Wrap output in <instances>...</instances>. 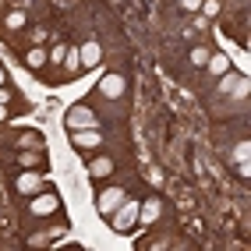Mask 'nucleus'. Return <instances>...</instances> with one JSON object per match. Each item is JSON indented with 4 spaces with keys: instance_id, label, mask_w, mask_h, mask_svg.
I'll list each match as a JSON object with an SVG mask.
<instances>
[{
    "instance_id": "nucleus-15",
    "label": "nucleus",
    "mask_w": 251,
    "mask_h": 251,
    "mask_svg": "<svg viewBox=\"0 0 251 251\" xmlns=\"http://www.w3.org/2000/svg\"><path fill=\"white\" fill-rule=\"evenodd\" d=\"M4 25H7L11 32H18V28H25V25H28V14H25V11H18V7H14V11L7 14V18H4Z\"/></svg>"
},
{
    "instance_id": "nucleus-6",
    "label": "nucleus",
    "mask_w": 251,
    "mask_h": 251,
    "mask_svg": "<svg viewBox=\"0 0 251 251\" xmlns=\"http://www.w3.org/2000/svg\"><path fill=\"white\" fill-rule=\"evenodd\" d=\"M57 209H60V198L50 195V191L32 195V202H28V212H32V216H53Z\"/></svg>"
},
{
    "instance_id": "nucleus-20",
    "label": "nucleus",
    "mask_w": 251,
    "mask_h": 251,
    "mask_svg": "<svg viewBox=\"0 0 251 251\" xmlns=\"http://www.w3.org/2000/svg\"><path fill=\"white\" fill-rule=\"evenodd\" d=\"M220 14V0H202V18H216Z\"/></svg>"
},
{
    "instance_id": "nucleus-11",
    "label": "nucleus",
    "mask_w": 251,
    "mask_h": 251,
    "mask_svg": "<svg viewBox=\"0 0 251 251\" xmlns=\"http://www.w3.org/2000/svg\"><path fill=\"white\" fill-rule=\"evenodd\" d=\"M78 53H81V68H96V64L103 60V50H99V43H96V39H89L85 46L78 50Z\"/></svg>"
},
{
    "instance_id": "nucleus-2",
    "label": "nucleus",
    "mask_w": 251,
    "mask_h": 251,
    "mask_svg": "<svg viewBox=\"0 0 251 251\" xmlns=\"http://www.w3.org/2000/svg\"><path fill=\"white\" fill-rule=\"evenodd\" d=\"M64 124H68V131H81V127H99L96 113L85 106V103H75L68 113H64Z\"/></svg>"
},
{
    "instance_id": "nucleus-17",
    "label": "nucleus",
    "mask_w": 251,
    "mask_h": 251,
    "mask_svg": "<svg viewBox=\"0 0 251 251\" xmlns=\"http://www.w3.org/2000/svg\"><path fill=\"white\" fill-rule=\"evenodd\" d=\"M209 53H212L209 46H195V50H191V64H195V68H205V64H209Z\"/></svg>"
},
{
    "instance_id": "nucleus-12",
    "label": "nucleus",
    "mask_w": 251,
    "mask_h": 251,
    "mask_svg": "<svg viewBox=\"0 0 251 251\" xmlns=\"http://www.w3.org/2000/svg\"><path fill=\"white\" fill-rule=\"evenodd\" d=\"M14 149H43V135L39 131H18L14 135Z\"/></svg>"
},
{
    "instance_id": "nucleus-4",
    "label": "nucleus",
    "mask_w": 251,
    "mask_h": 251,
    "mask_svg": "<svg viewBox=\"0 0 251 251\" xmlns=\"http://www.w3.org/2000/svg\"><path fill=\"white\" fill-rule=\"evenodd\" d=\"M71 145L78 152H96L103 145V131L99 127H81V131H71Z\"/></svg>"
},
{
    "instance_id": "nucleus-7",
    "label": "nucleus",
    "mask_w": 251,
    "mask_h": 251,
    "mask_svg": "<svg viewBox=\"0 0 251 251\" xmlns=\"http://www.w3.org/2000/svg\"><path fill=\"white\" fill-rule=\"evenodd\" d=\"M14 163H18V170H43L46 156H43V149H18Z\"/></svg>"
},
{
    "instance_id": "nucleus-9",
    "label": "nucleus",
    "mask_w": 251,
    "mask_h": 251,
    "mask_svg": "<svg viewBox=\"0 0 251 251\" xmlns=\"http://www.w3.org/2000/svg\"><path fill=\"white\" fill-rule=\"evenodd\" d=\"M163 212V202L159 198H145V205H138V226H152Z\"/></svg>"
},
{
    "instance_id": "nucleus-10",
    "label": "nucleus",
    "mask_w": 251,
    "mask_h": 251,
    "mask_svg": "<svg viewBox=\"0 0 251 251\" xmlns=\"http://www.w3.org/2000/svg\"><path fill=\"white\" fill-rule=\"evenodd\" d=\"M113 170H117V166H113V159H110V156H99V159H92V163H89V177H92V180H103V177H110Z\"/></svg>"
},
{
    "instance_id": "nucleus-23",
    "label": "nucleus",
    "mask_w": 251,
    "mask_h": 251,
    "mask_svg": "<svg viewBox=\"0 0 251 251\" xmlns=\"http://www.w3.org/2000/svg\"><path fill=\"white\" fill-rule=\"evenodd\" d=\"M0 85H4V68H0Z\"/></svg>"
},
{
    "instance_id": "nucleus-1",
    "label": "nucleus",
    "mask_w": 251,
    "mask_h": 251,
    "mask_svg": "<svg viewBox=\"0 0 251 251\" xmlns=\"http://www.w3.org/2000/svg\"><path fill=\"white\" fill-rule=\"evenodd\" d=\"M124 198H127V195H124V188H103V191L96 195V212L103 216V220H110V216L121 209Z\"/></svg>"
},
{
    "instance_id": "nucleus-16",
    "label": "nucleus",
    "mask_w": 251,
    "mask_h": 251,
    "mask_svg": "<svg viewBox=\"0 0 251 251\" xmlns=\"http://www.w3.org/2000/svg\"><path fill=\"white\" fill-rule=\"evenodd\" d=\"M64 68H68L71 75H78V71H81V53H78V50H71V46H68V53H64Z\"/></svg>"
},
{
    "instance_id": "nucleus-14",
    "label": "nucleus",
    "mask_w": 251,
    "mask_h": 251,
    "mask_svg": "<svg viewBox=\"0 0 251 251\" xmlns=\"http://www.w3.org/2000/svg\"><path fill=\"white\" fill-rule=\"evenodd\" d=\"M205 68L216 75V78H223L226 71H230V57H223V53H209V64Z\"/></svg>"
},
{
    "instance_id": "nucleus-3",
    "label": "nucleus",
    "mask_w": 251,
    "mask_h": 251,
    "mask_svg": "<svg viewBox=\"0 0 251 251\" xmlns=\"http://www.w3.org/2000/svg\"><path fill=\"white\" fill-rule=\"evenodd\" d=\"M110 223H113V230H117V233H127L131 226L138 223V202H127V198H124L121 209L110 216Z\"/></svg>"
},
{
    "instance_id": "nucleus-19",
    "label": "nucleus",
    "mask_w": 251,
    "mask_h": 251,
    "mask_svg": "<svg viewBox=\"0 0 251 251\" xmlns=\"http://www.w3.org/2000/svg\"><path fill=\"white\" fill-rule=\"evenodd\" d=\"M177 7L184 14H198V11H202V0H177Z\"/></svg>"
},
{
    "instance_id": "nucleus-5",
    "label": "nucleus",
    "mask_w": 251,
    "mask_h": 251,
    "mask_svg": "<svg viewBox=\"0 0 251 251\" xmlns=\"http://www.w3.org/2000/svg\"><path fill=\"white\" fill-rule=\"evenodd\" d=\"M14 191L25 195V198L39 195V191H43V174H36V170H22V174H14Z\"/></svg>"
},
{
    "instance_id": "nucleus-18",
    "label": "nucleus",
    "mask_w": 251,
    "mask_h": 251,
    "mask_svg": "<svg viewBox=\"0 0 251 251\" xmlns=\"http://www.w3.org/2000/svg\"><path fill=\"white\" fill-rule=\"evenodd\" d=\"M64 53H68V46H64V43H53V50H50V64H57V68H60V64H64Z\"/></svg>"
},
{
    "instance_id": "nucleus-8",
    "label": "nucleus",
    "mask_w": 251,
    "mask_h": 251,
    "mask_svg": "<svg viewBox=\"0 0 251 251\" xmlns=\"http://www.w3.org/2000/svg\"><path fill=\"white\" fill-rule=\"evenodd\" d=\"M124 92H127L124 75H106L103 81H99V96H106V99H121Z\"/></svg>"
},
{
    "instance_id": "nucleus-22",
    "label": "nucleus",
    "mask_w": 251,
    "mask_h": 251,
    "mask_svg": "<svg viewBox=\"0 0 251 251\" xmlns=\"http://www.w3.org/2000/svg\"><path fill=\"white\" fill-rule=\"evenodd\" d=\"M0 121H7V106H0Z\"/></svg>"
},
{
    "instance_id": "nucleus-21",
    "label": "nucleus",
    "mask_w": 251,
    "mask_h": 251,
    "mask_svg": "<svg viewBox=\"0 0 251 251\" xmlns=\"http://www.w3.org/2000/svg\"><path fill=\"white\" fill-rule=\"evenodd\" d=\"M11 99H14V92H11L7 85H0V106H7V103H11Z\"/></svg>"
},
{
    "instance_id": "nucleus-13",
    "label": "nucleus",
    "mask_w": 251,
    "mask_h": 251,
    "mask_svg": "<svg viewBox=\"0 0 251 251\" xmlns=\"http://www.w3.org/2000/svg\"><path fill=\"white\" fill-rule=\"evenodd\" d=\"M22 60H25V68H32V71H39V68H43V64L50 60V53H46V50H43V46H32V50H28V53H25Z\"/></svg>"
}]
</instances>
